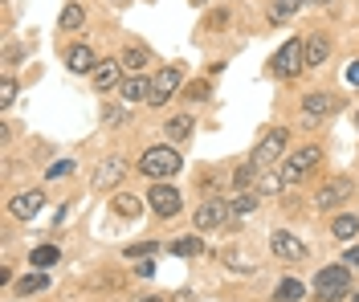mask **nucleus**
Masks as SVG:
<instances>
[{
    "label": "nucleus",
    "mask_w": 359,
    "mask_h": 302,
    "mask_svg": "<svg viewBox=\"0 0 359 302\" xmlns=\"http://www.w3.org/2000/svg\"><path fill=\"white\" fill-rule=\"evenodd\" d=\"M139 172L147 176V180H172L180 172V151L176 147H147L143 156H139Z\"/></svg>",
    "instance_id": "1"
},
{
    "label": "nucleus",
    "mask_w": 359,
    "mask_h": 302,
    "mask_svg": "<svg viewBox=\"0 0 359 302\" xmlns=\"http://www.w3.org/2000/svg\"><path fill=\"white\" fill-rule=\"evenodd\" d=\"M314 294L323 302H339L343 294H351V274H347V266H323V270L314 274Z\"/></svg>",
    "instance_id": "2"
},
{
    "label": "nucleus",
    "mask_w": 359,
    "mask_h": 302,
    "mask_svg": "<svg viewBox=\"0 0 359 302\" xmlns=\"http://www.w3.org/2000/svg\"><path fill=\"white\" fill-rule=\"evenodd\" d=\"M269 70L278 74V78H298V74L306 70V46L298 41V37H290L286 46L273 53V62H269Z\"/></svg>",
    "instance_id": "3"
},
{
    "label": "nucleus",
    "mask_w": 359,
    "mask_h": 302,
    "mask_svg": "<svg viewBox=\"0 0 359 302\" xmlns=\"http://www.w3.org/2000/svg\"><path fill=\"white\" fill-rule=\"evenodd\" d=\"M318 163H323V147H314V143L311 147H298L290 160L282 163V180H286V184H302Z\"/></svg>",
    "instance_id": "4"
},
{
    "label": "nucleus",
    "mask_w": 359,
    "mask_h": 302,
    "mask_svg": "<svg viewBox=\"0 0 359 302\" xmlns=\"http://www.w3.org/2000/svg\"><path fill=\"white\" fill-rule=\"evenodd\" d=\"M192 221H196V229H237V217L229 212V200H204Z\"/></svg>",
    "instance_id": "5"
},
{
    "label": "nucleus",
    "mask_w": 359,
    "mask_h": 302,
    "mask_svg": "<svg viewBox=\"0 0 359 302\" xmlns=\"http://www.w3.org/2000/svg\"><path fill=\"white\" fill-rule=\"evenodd\" d=\"M147 205H151V212L156 217H176L180 209H184V200H180V192L172 184H163V180H151V192H147Z\"/></svg>",
    "instance_id": "6"
},
{
    "label": "nucleus",
    "mask_w": 359,
    "mask_h": 302,
    "mask_svg": "<svg viewBox=\"0 0 359 302\" xmlns=\"http://www.w3.org/2000/svg\"><path fill=\"white\" fill-rule=\"evenodd\" d=\"M286 143H290V131L269 127L266 135H262V143H257V151H253V163H257V167H269V163L286 151Z\"/></svg>",
    "instance_id": "7"
},
{
    "label": "nucleus",
    "mask_w": 359,
    "mask_h": 302,
    "mask_svg": "<svg viewBox=\"0 0 359 302\" xmlns=\"http://www.w3.org/2000/svg\"><path fill=\"white\" fill-rule=\"evenodd\" d=\"M347 196H351V180L347 176H335V180H327V184L314 192V209H339Z\"/></svg>",
    "instance_id": "8"
},
{
    "label": "nucleus",
    "mask_w": 359,
    "mask_h": 302,
    "mask_svg": "<svg viewBox=\"0 0 359 302\" xmlns=\"http://www.w3.org/2000/svg\"><path fill=\"white\" fill-rule=\"evenodd\" d=\"M176 90H180V66H163L159 70V78L151 82V107H163V102H172L176 98Z\"/></svg>",
    "instance_id": "9"
},
{
    "label": "nucleus",
    "mask_w": 359,
    "mask_h": 302,
    "mask_svg": "<svg viewBox=\"0 0 359 302\" xmlns=\"http://www.w3.org/2000/svg\"><path fill=\"white\" fill-rule=\"evenodd\" d=\"M269 249L282 257V261H302V257H306V245H302L294 233H286V229H278L273 237H269Z\"/></svg>",
    "instance_id": "10"
},
{
    "label": "nucleus",
    "mask_w": 359,
    "mask_h": 302,
    "mask_svg": "<svg viewBox=\"0 0 359 302\" xmlns=\"http://www.w3.org/2000/svg\"><path fill=\"white\" fill-rule=\"evenodd\" d=\"M123 176H127V160H123V156H107L102 167L94 172V188H98V192H107V188H114Z\"/></svg>",
    "instance_id": "11"
},
{
    "label": "nucleus",
    "mask_w": 359,
    "mask_h": 302,
    "mask_svg": "<svg viewBox=\"0 0 359 302\" xmlns=\"http://www.w3.org/2000/svg\"><path fill=\"white\" fill-rule=\"evenodd\" d=\"M94 90H114V86H123V62L118 57H107V62H98L94 66Z\"/></svg>",
    "instance_id": "12"
},
{
    "label": "nucleus",
    "mask_w": 359,
    "mask_h": 302,
    "mask_svg": "<svg viewBox=\"0 0 359 302\" xmlns=\"http://www.w3.org/2000/svg\"><path fill=\"white\" fill-rule=\"evenodd\" d=\"M41 205H45V192L41 188H29L21 196H13V217H17V221H33V217L41 212Z\"/></svg>",
    "instance_id": "13"
},
{
    "label": "nucleus",
    "mask_w": 359,
    "mask_h": 302,
    "mask_svg": "<svg viewBox=\"0 0 359 302\" xmlns=\"http://www.w3.org/2000/svg\"><path fill=\"white\" fill-rule=\"evenodd\" d=\"M302 46H306V70H311V66H323V62L331 57V37H327V33H311Z\"/></svg>",
    "instance_id": "14"
},
{
    "label": "nucleus",
    "mask_w": 359,
    "mask_h": 302,
    "mask_svg": "<svg viewBox=\"0 0 359 302\" xmlns=\"http://www.w3.org/2000/svg\"><path fill=\"white\" fill-rule=\"evenodd\" d=\"M66 66L74 74H94L98 57H94V49H90V46H69L66 49Z\"/></svg>",
    "instance_id": "15"
},
{
    "label": "nucleus",
    "mask_w": 359,
    "mask_h": 302,
    "mask_svg": "<svg viewBox=\"0 0 359 302\" xmlns=\"http://www.w3.org/2000/svg\"><path fill=\"white\" fill-rule=\"evenodd\" d=\"M335 107H339L335 94H306V98H302V111H306V118H323V115H331Z\"/></svg>",
    "instance_id": "16"
},
{
    "label": "nucleus",
    "mask_w": 359,
    "mask_h": 302,
    "mask_svg": "<svg viewBox=\"0 0 359 302\" xmlns=\"http://www.w3.org/2000/svg\"><path fill=\"white\" fill-rule=\"evenodd\" d=\"M123 102H147L151 98V82L147 78H139V74H131V78H123Z\"/></svg>",
    "instance_id": "17"
},
{
    "label": "nucleus",
    "mask_w": 359,
    "mask_h": 302,
    "mask_svg": "<svg viewBox=\"0 0 359 302\" xmlns=\"http://www.w3.org/2000/svg\"><path fill=\"white\" fill-rule=\"evenodd\" d=\"M168 139L172 143H188L192 139V131H196V123H192V115H176V118H168Z\"/></svg>",
    "instance_id": "18"
},
{
    "label": "nucleus",
    "mask_w": 359,
    "mask_h": 302,
    "mask_svg": "<svg viewBox=\"0 0 359 302\" xmlns=\"http://www.w3.org/2000/svg\"><path fill=\"white\" fill-rule=\"evenodd\" d=\"M118 62H123V70L139 74L143 66H147V62H151V53H147L143 46H127V49H123V57H118Z\"/></svg>",
    "instance_id": "19"
},
{
    "label": "nucleus",
    "mask_w": 359,
    "mask_h": 302,
    "mask_svg": "<svg viewBox=\"0 0 359 302\" xmlns=\"http://www.w3.org/2000/svg\"><path fill=\"white\" fill-rule=\"evenodd\" d=\"M229 212L241 221L249 212H257V192H237V196H229Z\"/></svg>",
    "instance_id": "20"
},
{
    "label": "nucleus",
    "mask_w": 359,
    "mask_h": 302,
    "mask_svg": "<svg viewBox=\"0 0 359 302\" xmlns=\"http://www.w3.org/2000/svg\"><path fill=\"white\" fill-rule=\"evenodd\" d=\"M302 4H306V0H273V4H269V21H273V25H286L294 13L302 8Z\"/></svg>",
    "instance_id": "21"
},
{
    "label": "nucleus",
    "mask_w": 359,
    "mask_h": 302,
    "mask_svg": "<svg viewBox=\"0 0 359 302\" xmlns=\"http://www.w3.org/2000/svg\"><path fill=\"white\" fill-rule=\"evenodd\" d=\"M282 188H286L282 172H269V167H262V176H257V192H262V196H278Z\"/></svg>",
    "instance_id": "22"
},
{
    "label": "nucleus",
    "mask_w": 359,
    "mask_h": 302,
    "mask_svg": "<svg viewBox=\"0 0 359 302\" xmlns=\"http://www.w3.org/2000/svg\"><path fill=\"white\" fill-rule=\"evenodd\" d=\"M302 294H306V290H302V282L298 278H282L278 282V290H273V298L278 302H302Z\"/></svg>",
    "instance_id": "23"
},
{
    "label": "nucleus",
    "mask_w": 359,
    "mask_h": 302,
    "mask_svg": "<svg viewBox=\"0 0 359 302\" xmlns=\"http://www.w3.org/2000/svg\"><path fill=\"white\" fill-rule=\"evenodd\" d=\"M172 254H176V257H201L204 254V241H201V237H176V241H172Z\"/></svg>",
    "instance_id": "24"
},
{
    "label": "nucleus",
    "mask_w": 359,
    "mask_h": 302,
    "mask_svg": "<svg viewBox=\"0 0 359 302\" xmlns=\"http://www.w3.org/2000/svg\"><path fill=\"white\" fill-rule=\"evenodd\" d=\"M331 233H335L339 241H351L359 233V217H351V212H343V217H335V225H331Z\"/></svg>",
    "instance_id": "25"
},
{
    "label": "nucleus",
    "mask_w": 359,
    "mask_h": 302,
    "mask_svg": "<svg viewBox=\"0 0 359 302\" xmlns=\"http://www.w3.org/2000/svg\"><path fill=\"white\" fill-rule=\"evenodd\" d=\"M257 176H262V167H257V163L237 167V172H233V184H237V192H249V188L257 184Z\"/></svg>",
    "instance_id": "26"
},
{
    "label": "nucleus",
    "mask_w": 359,
    "mask_h": 302,
    "mask_svg": "<svg viewBox=\"0 0 359 302\" xmlns=\"http://www.w3.org/2000/svg\"><path fill=\"white\" fill-rule=\"evenodd\" d=\"M29 261H33L37 270H49L53 261H62V249H57V245H41V249H33V254H29Z\"/></svg>",
    "instance_id": "27"
},
{
    "label": "nucleus",
    "mask_w": 359,
    "mask_h": 302,
    "mask_svg": "<svg viewBox=\"0 0 359 302\" xmlns=\"http://www.w3.org/2000/svg\"><path fill=\"white\" fill-rule=\"evenodd\" d=\"M17 290H21V294H41V290H49V278H45L41 270H37V274H25V278L17 282Z\"/></svg>",
    "instance_id": "28"
},
{
    "label": "nucleus",
    "mask_w": 359,
    "mask_h": 302,
    "mask_svg": "<svg viewBox=\"0 0 359 302\" xmlns=\"http://www.w3.org/2000/svg\"><path fill=\"white\" fill-rule=\"evenodd\" d=\"M114 212H118V217H127V221H131V217H139V196H131V192H118V196H114Z\"/></svg>",
    "instance_id": "29"
},
{
    "label": "nucleus",
    "mask_w": 359,
    "mask_h": 302,
    "mask_svg": "<svg viewBox=\"0 0 359 302\" xmlns=\"http://www.w3.org/2000/svg\"><path fill=\"white\" fill-rule=\"evenodd\" d=\"M82 21H86L82 4H66V8H62V29H69V33H74V29H82Z\"/></svg>",
    "instance_id": "30"
},
{
    "label": "nucleus",
    "mask_w": 359,
    "mask_h": 302,
    "mask_svg": "<svg viewBox=\"0 0 359 302\" xmlns=\"http://www.w3.org/2000/svg\"><path fill=\"white\" fill-rule=\"evenodd\" d=\"M208 94H212V86H208V82H188V86H184V98H188V102H204V98H208Z\"/></svg>",
    "instance_id": "31"
},
{
    "label": "nucleus",
    "mask_w": 359,
    "mask_h": 302,
    "mask_svg": "<svg viewBox=\"0 0 359 302\" xmlns=\"http://www.w3.org/2000/svg\"><path fill=\"white\" fill-rule=\"evenodd\" d=\"M159 254V241H135V245H127V261H135V257H151Z\"/></svg>",
    "instance_id": "32"
},
{
    "label": "nucleus",
    "mask_w": 359,
    "mask_h": 302,
    "mask_svg": "<svg viewBox=\"0 0 359 302\" xmlns=\"http://www.w3.org/2000/svg\"><path fill=\"white\" fill-rule=\"evenodd\" d=\"M13 102H17V82L4 78V82H0V107H13Z\"/></svg>",
    "instance_id": "33"
},
{
    "label": "nucleus",
    "mask_w": 359,
    "mask_h": 302,
    "mask_svg": "<svg viewBox=\"0 0 359 302\" xmlns=\"http://www.w3.org/2000/svg\"><path fill=\"white\" fill-rule=\"evenodd\" d=\"M69 172H74V160H62V163H53L45 176H49V180H62V176H69Z\"/></svg>",
    "instance_id": "34"
},
{
    "label": "nucleus",
    "mask_w": 359,
    "mask_h": 302,
    "mask_svg": "<svg viewBox=\"0 0 359 302\" xmlns=\"http://www.w3.org/2000/svg\"><path fill=\"white\" fill-rule=\"evenodd\" d=\"M107 127H114V123H123V118H127V111H118V107H107Z\"/></svg>",
    "instance_id": "35"
},
{
    "label": "nucleus",
    "mask_w": 359,
    "mask_h": 302,
    "mask_svg": "<svg viewBox=\"0 0 359 302\" xmlns=\"http://www.w3.org/2000/svg\"><path fill=\"white\" fill-rule=\"evenodd\" d=\"M135 274H139V278H151V274H156V266H151V261H139V266H135Z\"/></svg>",
    "instance_id": "36"
},
{
    "label": "nucleus",
    "mask_w": 359,
    "mask_h": 302,
    "mask_svg": "<svg viewBox=\"0 0 359 302\" xmlns=\"http://www.w3.org/2000/svg\"><path fill=\"white\" fill-rule=\"evenodd\" d=\"M343 261H347V270H351V266L359 270V249H347V254H343Z\"/></svg>",
    "instance_id": "37"
},
{
    "label": "nucleus",
    "mask_w": 359,
    "mask_h": 302,
    "mask_svg": "<svg viewBox=\"0 0 359 302\" xmlns=\"http://www.w3.org/2000/svg\"><path fill=\"white\" fill-rule=\"evenodd\" d=\"M139 302H163V298H156V294H151V298H139Z\"/></svg>",
    "instance_id": "38"
},
{
    "label": "nucleus",
    "mask_w": 359,
    "mask_h": 302,
    "mask_svg": "<svg viewBox=\"0 0 359 302\" xmlns=\"http://www.w3.org/2000/svg\"><path fill=\"white\" fill-rule=\"evenodd\" d=\"M192 4H208V0H192Z\"/></svg>",
    "instance_id": "39"
},
{
    "label": "nucleus",
    "mask_w": 359,
    "mask_h": 302,
    "mask_svg": "<svg viewBox=\"0 0 359 302\" xmlns=\"http://www.w3.org/2000/svg\"><path fill=\"white\" fill-rule=\"evenodd\" d=\"M355 302H359V290H355Z\"/></svg>",
    "instance_id": "40"
},
{
    "label": "nucleus",
    "mask_w": 359,
    "mask_h": 302,
    "mask_svg": "<svg viewBox=\"0 0 359 302\" xmlns=\"http://www.w3.org/2000/svg\"><path fill=\"white\" fill-rule=\"evenodd\" d=\"M355 123H359V118H355Z\"/></svg>",
    "instance_id": "41"
}]
</instances>
